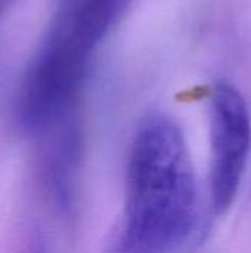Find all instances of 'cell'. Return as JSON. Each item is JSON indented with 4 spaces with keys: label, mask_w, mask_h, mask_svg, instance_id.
<instances>
[{
    "label": "cell",
    "mask_w": 251,
    "mask_h": 253,
    "mask_svg": "<svg viewBox=\"0 0 251 253\" xmlns=\"http://www.w3.org/2000/svg\"><path fill=\"white\" fill-rule=\"evenodd\" d=\"M120 218L101 253H178L198 224V185L185 136L166 114L138 127Z\"/></svg>",
    "instance_id": "1"
},
{
    "label": "cell",
    "mask_w": 251,
    "mask_h": 253,
    "mask_svg": "<svg viewBox=\"0 0 251 253\" xmlns=\"http://www.w3.org/2000/svg\"><path fill=\"white\" fill-rule=\"evenodd\" d=\"M90 55L65 36L49 30L24 76L16 99V120L25 132L40 135L75 113Z\"/></svg>",
    "instance_id": "2"
},
{
    "label": "cell",
    "mask_w": 251,
    "mask_h": 253,
    "mask_svg": "<svg viewBox=\"0 0 251 253\" xmlns=\"http://www.w3.org/2000/svg\"><path fill=\"white\" fill-rule=\"evenodd\" d=\"M209 205L213 216L234 206L251 153V116L243 93L228 82H217L209 98Z\"/></svg>",
    "instance_id": "3"
},
{
    "label": "cell",
    "mask_w": 251,
    "mask_h": 253,
    "mask_svg": "<svg viewBox=\"0 0 251 253\" xmlns=\"http://www.w3.org/2000/svg\"><path fill=\"white\" fill-rule=\"evenodd\" d=\"M40 136L46 141V185L58 208L68 212L72 208L75 175L83 154V132L77 113L55 123Z\"/></svg>",
    "instance_id": "4"
},
{
    "label": "cell",
    "mask_w": 251,
    "mask_h": 253,
    "mask_svg": "<svg viewBox=\"0 0 251 253\" xmlns=\"http://www.w3.org/2000/svg\"><path fill=\"white\" fill-rule=\"evenodd\" d=\"M132 0H70L55 9L50 31L92 53L121 19Z\"/></svg>",
    "instance_id": "5"
},
{
    "label": "cell",
    "mask_w": 251,
    "mask_h": 253,
    "mask_svg": "<svg viewBox=\"0 0 251 253\" xmlns=\"http://www.w3.org/2000/svg\"><path fill=\"white\" fill-rule=\"evenodd\" d=\"M24 253H47V248H46L44 237L41 236L40 231L36 230V231L30 236Z\"/></svg>",
    "instance_id": "6"
},
{
    "label": "cell",
    "mask_w": 251,
    "mask_h": 253,
    "mask_svg": "<svg viewBox=\"0 0 251 253\" xmlns=\"http://www.w3.org/2000/svg\"><path fill=\"white\" fill-rule=\"evenodd\" d=\"M67 1H70V0H55V9L59 7V6H64Z\"/></svg>",
    "instance_id": "7"
}]
</instances>
